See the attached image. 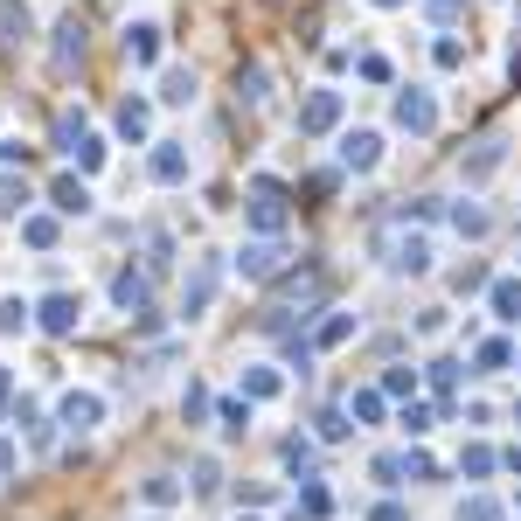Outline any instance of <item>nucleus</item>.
Instances as JSON below:
<instances>
[{"label":"nucleus","instance_id":"nucleus-17","mask_svg":"<svg viewBox=\"0 0 521 521\" xmlns=\"http://www.w3.org/2000/svg\"><path fill=\"white\" fill-rule=\"evenodd\" d=\"M35 35V14H28V0H0V42L7 49H21Z\"/></svg>","mask_w":521,"mask_h":521},{"label":"nucleus","instance_id":"nucleus-1","mask_svg":"<svg viewBox=\"0 0 521 521\" xmlns=\"http://www.w3.org/2000/svg\"><path fill=\"white\" fill-rule=\"evenodd\" d=\"M376 258L390 264V271H403V278H424V271H431V237L390 216V223L376 230Z\"/></svg>","mask_w":521,"mask_h":521},{"label":"nucleus","instance_id":"nucleus-47","mask_svg":"<svg viewBox=\"0 0 521 521\" xmlns=\"http://www.w3.org/2000/svg\"><path fill=\"white\" fill-rule=\"evenodd\" d=\"M452 285H459V292H487V264H459Z\"/></svg>","mask_w":521,"mask_h":521},{"label":"nucleus","instance_id":"nucleus-5","mask_svg":"<svg viewBox=\"0 0 521 521\" xmlns=\"http://www.w3.org/2000/svg\"><path fill=\"white\" fill-rule=\"evenodd\" d=\"M390 119H396V126H403V132H417V139H424V132H438V98L410 84V91H396Z\"/></svg>","mask_w":521,"mask_h":521},{"label":"nucleus","instance_id":"nucleus-34","mask_svg":"<svg viewBox=\"0 0 521 521\" xmlns=\"http://www.w3.org/2000/svg\"><path fill=\"white\" fill-rule=\"evenodd\" d=\"M70 160H77L84 174H98V167H105V139H98V132H84V139L70 146Z\"/></svg>","mask_w":521,"mask_h":521},{"label":"nucleus","instance_id":"nucleus-36","mask_svg":"<svg viewBox=\"0 0 521 521\" xmlns=\"http://www.w3.org/2000/svg\"><path fill=\"white\" fill-rule=\"evenodd\" d=\"M35 327V306H21V299H0V334H28Z\"/></svg>","mask_w":521,"mask_h":521},{"label":"nucleus","instance_id":"nucleus-25","mask_svg":"<svg viewBox=\"0 0 521 521\" xmlns=\"http://www.w3.org/2000/svg\"><path fill=\"white\" fill-rule=\"evenodd\" d=\"M160 105H195V70H167L160 77Z\"/></svg>","mask_w":521,"mask_h":521},{"label":"nucleus","instance_id":"nucleus-46","mask_svg":"<svg viewBox=\"0 0 521 521\" xmlns=\"http://www.w3.org/2000/svg\"><path fill=\"white\" fill-rule=\"evenodd\" d=\"M376 480H383V487H403V452H383V459H376Z\"/></svg>","mask_w":521,"mask_h":521},{"label":"nucleus","instance_id":"nucleus-23","mask_svg":"<svg viewBox=\"0 0 521 521\" xmlns=\"http://www.w3.org/2000/svg\"><path fill=\"white\" fill-rule=\"evenodd\" d=\"M278 390H285V376H278V369H264V362H258V369H244V396H251V403H271Z\"/></svg>","mask_w":521,"mask_h":521},{"label":"nucleus","instance_id":"nucleus-48","mask_svg":"<svg viewBox=\"0 0 521 521\" xmlns=\"http://www.w3.org/2000/svg\"><path fill=\"white\" fill-rule=\"evenodd\" d=\"M216 487H223V473H216V459H202V466H195V494H202V501H209V494H216Z\"/></svg>","mask_w":521,"mask_h":521},{"label":"nucleus","instance_id":"nucleus-22","mask_svg":"<svg viewBox=\"0 0 521 521\" xmlns=\"http://www.w3.org/2000/svg\"><path fill=\"white\" fill-rule=\"evenodd\" d=\"M299 515H306V521H327V515H334V494H327L313 473H306V487H299Z\"/></svg>","mask_w":521,"mask_h":521},{"label":"nucleus","instance_id":"nucleus-42","mask_svg":"<svg viewBox=\"0 0 521 521\" xmlns=\"http://www.w3.org/2000/svg\"><path fill=\"white\" fill-rule=\"evenodd\" d=\"M403 480H438V466H431V452H417V445H410V452H403Z\"/></svg>","mask_w":521,"mask_h":521},{"label":"nucleus","instance_id":"nucleus-43","mask_svg":"<svg viewBox=\"0 0 521 521\" xmlns=\"http://www.w3.org/2000/svg\"><path fill=\"white\" fill-rule=\"evenodd\" d=\"M508 362H515L508 341H480V369H508Z\"/></svg>","mask_w":521,"mask_h":521},{"label":"nucleus","instance_id":"nucleus-9","mask_svg":"<svg viewBox=\"0 0 521 521\" xmlns=\"http://www.w3.org/2000/svg\"><path fill=\"white\" fill-rule=\"evenodd\" d=\"M341 167L348 174H376L383 167V132H341Z\"/></svg>","mask_w":521,"mask_h":521},{"label":"nucleus","instance_id":"nucleus-18","mask_svg":"<svg viewBox=\"0 0 521 521\" xmlns=\"http://www.w3.org/2000/svg\"><path fill=\"white\" fill-rule=\"evenodd\" d=\"M445 223H452L459 237H487V230H494V216H487L480 202H452V209H445Z\"/></svg>","mask_w":521,"mask_h":521},{"label":"nucleus","instance_id":"nucleus-29","mask_svg":"<svg viewBox=\"0 0 521 521\" xmlns=\"http://www.w3.org/2000/svg\"><path fill=\"white\" fill-rule=\"evenodd\" d=\"M452 521H508V508H501L494 494H466V501H459V515H452Z\"/></svg>","mask_w":521,"mask_h":521},{"label":"nucleus","instance_id":"nucleus-41","mask_svg":"<svg viewBox=\"0 0 521 521\" xmlns=\"http://www.w3.org/2000/svg\"><path fill=\"white\" fill-rule=\"evenodd\" d=\"M431 216H445L431 195H417V202H403V209H396V223H431Z\"/></svg>","mask_w":521,"mask_h":521},{"label":"nucleus","instance_id":"nucleus-53","mask_svg":"<svg viewBox=\"0 0 521 521\" xmlns=\"http://www.w3.org/2000/svg\"><path fill=\"white\" fill-rule=\"evenodd\" d=\"M501 466H508V473H521V445H508V452H501Z\"/></svg>","mask_w":521,"mask_h":521},{"label":"nucleus","instance_id":"nucleus-37","mask_svg":"<svg viewBox=\"0 0 521 521\" xmlns=\"http://www.w3.org/2000/svg\"><path fill=\"white\" fill-rule=\"evenodd\" d=\"M209 410H216V403H209V390H202V383H188V396H181V417H188V424H209Z\"/></svg>","mask_w":521,"mask_h":521},{"label":"nucleus","instance_id":"nucleus-12","mask_svg":"<svg viewBox=\"0 0 521 521\" xmlns=\"http://www.w3.org/2000/svg\"><path fill=\"white\" fill-rule=\"evenodd\" d=\"M112 132H119L126 146H146V132H153V105H146V98H126V105L112 112Z\"/></svg>","mask_w":521,"mask_h":521},{"label":"nucleus","instance_id":"nucleus-2","mask_svg":"<svg viewBox=\"0 0 521 521\" xmlns=\"http://www.w3.org/2000/svg\"><path fill=\"white\" fill-rule=\"evenodd\" d=\"M223 271H230V264L216 258V251L188 258V278H181V320H202V313L216 306V292H223Z\"/></svg>","mask_w":521,"mask_h":521},{"label":"nucleus","instance_id":"nucleus-11","mask_svg":"<svg viewBox=\"0 0 521 521\" xmlns=\"http://www.w3.org/2000/svg\"><path fill=\"white\" fill-rule=\"evenodd\" d=\"M160 35H167L160 21H132V28H126V56H132V70H153V63H160Z\"/></svg>","mask_w":521,"mask_h":521},{"label":"nucleus","instance_id":"nucleus-15","mask_svg":"<svg viewBox=\"0 0 521 521\" xmlns=\"http://www.w3.org/2000/svg\"><path fill=\"white\" fill-rule=\"evenodd\" d=\"M146 292H153V271H146V264H139V271H119V278H112V306H119V313H139V306H146Z\"/></svg>","mask_w":521,"mask_h":521},{"label":"nucleus","instance_id":"nucleus-52","mask_svg":"<svg viewBox=\"0 0 521 521\" xmlns=\"http://www.w3.org/2000/svg\"><path fill=\"white\" fill-rule=\"evenodd\" d=\"M369 521H410V515H403L396 501H383V508H376V515H369Z\"/></svg>","mask_w":521,"mask_h":521},{"label":"nucleus","instance_id":"nucleus-45","mask_svg":"<svg viewBox=\"0 0 521 521\" xmlns=\"http://www.w3.org/2000/svg\"><path fill=\"white\" fill-rule=\"evenodd\" d=\"M417 390V369H383V396H410Z\"/></svg>","mask_w":521,"mask_h":521},{"label":"nucleus","instance_id":"nucleus-33","mask_svg":"<svg viewBox=\"0 0 521 521\" xmlns=\"http://www.w3.org/2000/svg\"><path fill=\"white\" fill-rule=\"evenodd\" d=\"M237 98H244L251 112H258L264 98H271V91H264V70H258V63H244V70H237Z\"/></svg>","mask_w":521,"mask_h":521},{"label":"nucleus","instance_id":"nucleus-32","mask_svg":"<svg viewBox=\"0 0 521 521\" xmlns=\"http://www.w3.org/2000/svg\"><path fill=\"white\" fill-rule=\"evenodd\" d=\"M383 403H390L383 390H355V396H348V417H362V424H383Z\"/></svg>","mask_w":521,"mask_h":521},{"label":"nucleus","instance_id":"nucleus-31","mask_svg":"<svg viewBox=\"0 0 521 521\" xmlns=\"http://www.w3.org/2000/svg\"><path fill=\"white\" fill-rule=\"evenodd\" d=\"M139 494H146V508H174V501H181V480H174V473H153Z\"/></svg>","mask_w":521,"mask_h":521},{"label":"nucleus","instance_id":"nucleus-50","mask_svg":"<svg viewBox=\"0 0 521 521\" xmlns=\"http://www.w3.org/2000/svg\"><path fill=\"white\" fill-rule=\"evenodd\" d=\"M14 424H21V431H42V410H35V403L21 396V403H14Z\"/></svg>","mask_w":521,"mask_h":521},{"label":"nucleus","instance_id":"nucleus-51","mask_svg":"<svg viewBox=\"0 0 521 521\" xmlns=\"http://www.w3.org/2000/svg\"><path fill=\"white\" fill-rule=\"evenodd\" d=\"M424 7H431V14H438V21H452V14H459V7H466V0H424Z\"/></svg>","mask_w":521,"mask_h":521},{"label":"nucleus","instance_id":"nucleus-10","mask_svg":"<svg viewBox=\"0 0 521 521\" xmlns=\"http://www.w3.org/2000/svg\"><path fill=\"white\" fill-rule=\"evenodd\" d=\"M334 126H341V91H313V98L299 105V132L320 139V132H334Z\"/></svg>","mask_w":521,"mask_h":521},{"label":"nucleus","instance_id":"nucleus-16","mask_svg":"<svg viewBox=\"0 0 521 521\" xmlns=\"http://www.w3.org/2000/svg\"><path fill=\"white\" fill-rule=\"evenodd\" d=\"M49 56H56V70H77V63H84V21H77V14L56 21V49H49Z\"/></svg>","mask_w":521,"mask_h":521},{"label":"nucleus","instance_id":"nucleus-14","mask_svg":"<svg viewBox=\"0 0 521 521\" xmlns=\"http://www.w3.org/2000/svg\"><path fill=\"white\" fill-rule=\"evenodd\" d=\"M49 202H56V216H91V188H84V174H56V181H49Z\"/></svg>","mask_w":521,"mask_h":521},{"label":"nucleus","instance_id":"nucleus-40","mask_svg":"<svg viewBox=\"0 0 521 521\" xmlns=\"http://www.w3.org/2000/svg\"><path fill=\"white\" fill-rule=\"evenodd\" d=\"M431 56H438V70H459V63H466V42H459V35H438Z\"/></svg>","mask_w":521,"mask_h":521},{"label":"nucleus","instance_id":"nucleus-39","mask_svg":"<svg viewBox=\"0 0 521 521\" xmlns=\"http://www.w3.org/2000/svg\"><path fill=\"white\" fill-rule=\"evenodd\" d=\"M84 112H63V119H56V146H63V153H70V146H77V139H84Z\"/></svg>","mask_w":521,"mask_h":521},{"label":"nucleus","instance_id":"nucleus-26","mask_svg":"<svg viewBox=\"0 0 521 521\" xmlns=\"http://www.w3.org/2000/svg\"><path fill=\"white\" fill-rule=\"evenodd\" d=\"M216 424H223L230 438H244V424H251V396H223V403H216Z\"/></svg>","mask_w":521,"mask_h":521},{"label":"nucleus","instance_id":"nucleus-30","mask_svg":"<svg viewBox=\"0 0 521 521\" xmlns=\"http://www.w3.org/2000/svg\"><path fill=\"white\" fill-rule=\"evenodd\" d=\"M278 459H285V466H292V473L306 480V473H313V438H299V431H292V438L278 445Z\"/></svg>","mask_w":521,"mask_h":521},{"label":"nucleus","instance_id":"nucleus-19","mask_svg":"<svg viewBox=\"0 0 521 521\" xmlns=\"http://www.w3.org/2000/svg\"><path fill=\"white\" fill-rule=\"evenodd\" d=\"M56 237H63L56 216H35V209L21 216V244H28V251H56Z\"/></svg>","mask_w":521,"mask_h":521},{"label":"nucleus","instance_id":"nucleus-13","mask_svg":"<svg viewBox=\"0 0 521 521\" xmlns=\"http://www.w3.org/2000/svg\"><path fill=\"white\" fill-rule=\"evenodd\" d=\"M501 160H508V139H501V132H487V139H480V146H473V153H466L459 167H466V181L480 188V181H487V174H494Z\"/></svg>","mask_w":521,"mask_h":521},{"label":"nucleus","instance_id":"nucleus-49","mask_svg":"<svg viewBox=\"0 0 521 521\" xmlns=\"http://www.w3.org/2000/svg\"><path fill=\"white\" fill-rule=\"evenodd\" d=\"M355 70H362V77H369V84H390L396 70H390V56H362V63H355Z\"/></svg>","mask_w":521,"mask_h":521},{"label":"nucleus","instance_id":"nucleus-55","mask_svg":"<svg viewBox=\"0 0 521 521\" xmlns=\"http://www.w3.org/2000/svg\"><path fill=\"white\" fill-rule=\"evenodd\" d=\"M7 396H14V383H7V369H0V403H7Z\"/></svg>","mask_w":521,"mask_h":521},{"label":"nucleus","instance_id":"nucleus-24","mask_svg":"<svg viewBox=\"0 0 521 521\" xmlns=\"http://www.w3.org/2000/svg\"><path fill=\"white\" fill-rule=\"evenodd\" d=\"M167 264H174V230H160V223H153V230H146V271L160 278Z\"/></svg>","mask_w":521,"mask_h":521},{"label":"nucleus","instance_id":"nucleus-28","mask_svg":"<svg viewBox=\"0 0 521 521\" xmlns=\"http://www.w3.org/2000/svg\"><path fill=\"white\" fill-rule=\"evenodd\" d=\"M0 216H28V181H21L14 167L0 174Z\"/></svg>","mask_w":521,"mask_h":521},{"label":"nucleus","instance_id":"nucleus-27","mask_svg":"<svg viewBox=\"0 0 521 521\" xmlns=\"http://www.w3.org/2000/svg\"><path fill=\"white\" fill-rule=\"evenodd\" d=\"M494 466H501V452H494V445H466V452H459V473H466V480H487Z\"/></svg>","mask_w":521,"mask_h":521},{"label":"nucleus","instance_id":"nucleus-21","mask_svg":"<svg viewBox=\"0 0 521 521\" xmlns=\"http://www.w3.org/2000/svg\"><path fill=\"white\" fill-rule=\"evenodd\" d=\"M487 306H494L501 320H521V278H494V285H487Z\"/></svg>","mask_w":521,"mask_h":521},{"label":"nucleus","instance_id":"nucleus-56","mask_svg":"<svg viewBox=\"0 0 521 521\" xmlns=\"http://www.w3.org/2000/svg\"><path fill=\"white\" fill-rule=\"evenodd\" d=\"M376 7H403V0H376Z\"/></svg>","mask_w":521,"mask_h":521},{"label":"nucleus","instance_id":"nucleus-7","mask_svg":"<svg viewBox=\"0 0 521 521\" xmlns=\"http://www.w3.org/2000/svg\"><path fill=\"white\" fill-rule=\"evenodd\" d=\"M35 327H42V334H77V327H84V299H77V292H49V299L35 306Z\"/></svg>","mask_w":521,"mask_h":521},{"label":"nucleus","instance_id":"nucleus-44","mask_svg":"<svg viewBox=\"0 0 521 521\" xmlns=\"http://www.w3.org/2000/svg\"><path fill=\"white\" fill-rule=\"evenodd\" d=\"M396 424H403L410 438H424V431H431V410H424V403H403V417H396Z\"/></svg>","mask_w":521,"mask_h":521},{"label":"nucleus","instance_id":"nucleus-20","mask_svg":"<svg viewBox=\"0 0 521 521\" xmlns=\"http://www.w3.org/2000/svg\"><path fill=\"white\" fill-rule=\"evenodd\" d=\"M348 341H355V313H327L313 327V348H348Z\"/></svg>","mask_w":521,"mask_h":521},{"label":"nucleus","instance_id":"nucleus-3","mask_svg":"<svg viewBox=\"0 0 521 521\" xmlns=\"http://www.w3.org/2000/svg\"><path fill=\"white\" fill-rule=\"evenodd\" d=\"M244 216H251V230H258V237H285V181L258 174V181H251V195H244Z\"/></svg>","mask_w":521,"mask_h":521},{"label":"nucleus","instance_id":"nucleus-54","mask_svg":"<svg viewBox=\"0 0 521 521\" xmlns=\"http://www.w3.org/2000/svg\"><path fill=\"white\" fill-rule=\"evenodd\" d=\"M7 466H14V438H0V473H7Z\"/></svg>","mask_w":521,"mask_h":521},{"label":"nucleus","instance_id":"nucleus-38","mask_svg":"<svg viewBox=\"0 0 521 521\" xmlns=\"http://www.w3.org/2000/svg\"><path fill=\"white\" fill-rule=\"evenodd\" d=\"M424 376H431V390H438V396L459 390V362H424Z\"/></svg>","mask_w":521,"mask_h":521},{"label":"nucleus","instance_id":"nucleus-4","mask_svg":"<svg viewBox=\"0 0 521 521\" xmlns=\"http://www.w3.org/2000/svg\"><path fill=\"white\" fill-rule=\"evenodd\" d=\"M285 264H292L285 237H244V251H237V278H251V285H271Z\"/></svg>","mask_w":521,"mask_h":521},{"label":"nucleus","instance_id":"nucleus-8","mask_svg":"<svg viewBox=\"0 0 521 521\" xmlns=\"http://www.w3.org/2000/svg\"><path fill=\"white\" fill-rule=\"evenodd\" d=\"M146 174H153L160 188H181V181H188V146H181V139H153Z\"/></svg>","mask_w":521,"mask_h":521},{"label":"nucleus","instance_id":"nucleus-57","mask_svg":"<svg viewBox=\"0 0 521 521\" xmlns=\"http://www.w3.org/2000/svg\"><path fill=\"white\" fill-rule=\"evenodd\" d=\"M244 521H258V515H244Z\"/></svg>","mask_w":521,"mask_h":521},{"label":"nucleus","instance_id":"nucleus-35","mask_svg":"<svg viewBox=\"0 0 521 521\" xmlns=\"http://www.w3.org/2000/svg\"><path fill=\"white\" fill-rule=\"evenodd\" d=\"M313 438H327V445H341V438H348V410H334V403H327V410L313 417Z\"/></svg>","mask_w":521,"mask_h":521},{"label":"nucleus","instance_id":"nucleus-6","mask_svg":"<svg viewBox=\"0 0 521 521\" xmlns=\"http://www.w3.org/2000/svg\"><path fill=\"white\" fill-rule=\"evenodd\" d=\"M56 424H63V431H77V438H84V431H98V424H105V396H98V390H70L63 403H56Z\"/></svg>","mask_w":521,"mask_h":521}]
</instances>
